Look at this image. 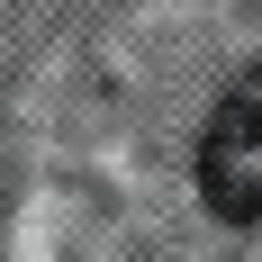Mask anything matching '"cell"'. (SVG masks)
<instances>
[{"mask_svg": "<svg viewBox=\"0 0 262 262\" xmlns=\"http://www.w3.org/2000/svg\"><path fill=\"white\" fill-rule=\"evenodd\" d=\"M199 199H208V217H226V226H253L262 217V73H244L235 91L208 108Z\"/></svg>", "mask_w": 262, "mask_h": 262, "instance_id": "6da1fadb", "label": "cell"}]
</instances>
